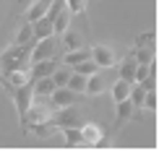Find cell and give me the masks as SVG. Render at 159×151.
I'll list each match as a JSON object with an SVG mask.
<instances>
[{"label":"cell","mask_w":159,"mask_h":151,"mask_svg":"<svg viewBox=\"0 0 159 151\" xmlns=\"http://www.w3.org/2000/svg\"><path fill=\"white\" fill-rule=\"evenodd\" d=\"M143 96H146V89H143L141 83H133V86H130V94H128L130 104H133V107H141V104H143Z\"/></svg>","instance_id":"cell-26"},{"label":"cell","mask_w":159,"mask_h":151,"mask_svg":"<svg viewBox=\"0 0 159 151\" xmlns=\"http://www.w3.org/2000/svg\"><path fill=\"white\" fill-rule=\"evenodd\" d=\"M73 70H76V73H81V76H94V73H99L102 68H99L91 57H86V60H81L78 65H73Z\"/></svg>","instance_id":"cell-23"},{"label":"cell","mask_w":159,"mask_h":151,"mask_svg":"<svg viewBox=\"0 0 159 151\" xmlns=\"http://www.w3.org/2000/svg\"><path fill=\"white\" fill-rule=\"evenodd\" d=\"M50 125L52 128H70V125H81V109L76 104L60 107L57 112L50 115Z\"/></svg>","instance_id":"cell-1"},{"label":"cell","mask_w":159,"mask_h":151,"mask_svg":"<svg viewBox=\"0 0 159 151\" xmlns=\"http://www.w3.org/2000/svg\"><path fill=\"white\" fill-rule=\"evenodd\" d=\"M57 68L55 57H47V60H34L31 63V70H29V78L31 81H37V78H47L52 76V70Z\"/></svg>","instance_id":"cell-9"},{"label":"cell","mask_w":159,"mask_h":151,"mask_svg":"<svg viewBox=\"0 0 159 151\" xmlns=\"http://www.w3.org/2000/svg\"><path fill=\"white\" fill-rule=\"evenodd\" d=\"M141 86L146 89V91H157V76H151V73H149V76L141 81Z\"/></svg>","instance_id":"cell-30"},{"label":"cell","mask_w":159,"mask_h":151,"mask_svg":"<svg viewBox=\"0 0 159 151\" xmlns=\"http://www.w3.org/2000/svg\"><path fill=\"white\" fill-rule=\"evenodd\" d=\"M68 26H70V13H68V11H65V5H63V8H60V11H57V16H55V18H52V31H55V34H57V37H60V34H63V31H65V29H68Z\"/></svg>","instance_id":"cell-18"},{"label":"cell","mask_w":159,"mask_h":151,"mask_svg":"<svg viewBox=\"0 0 159 151\" xmlns=\"http://www.w3.org/2000/svg\"><path fill=\"white\" fill-rule=\"evenodd\" d=\"M50 5H52V0H34V3L26 8V18H29V21H37V18H42L44 13H47Z\"/></svg>","instance_id":"cell-15"},{"label":"cell","mask_w":159,"mask_h":151,"mask_svg":"<svg viewBox=\"0 0 159 151\" xmlns=\"http://www.w3.org/2000/svg\"><path fill=\"white\" fill-rule=\"evenodd\" d=\"M31 39H34V31H31V21H29V24H24L21 29H18V34H16V47H29Z\"/></svg>","instance_id":"cell-22"},{"label":"cell","mask_w":159,"mask_h":151,"mask_svg":"<svg viewBox=\"0 0 159 151\" xmlns=\"http://www.w3.org/2000/svg\"><path fill=\"white\" fill-rule=\"evenodd\" d=\"M55 52H57V39H55V34H50V37L37 39V44L29 50V60L31 63L34 60H47V57H55Z\"/></svg>","instance_id":"cell-2"},{"label":"cell","mask_w":159,"mask_h":151,"mask_svg":"<svg viewBox=\"0 0 159 151\" xmlns=\"http://www.w3.org/2000/svg\"><path fill=\"white\" fill-rule=\"evenodd\" d=\"M81 128V141H84V146H104V130L97 125V122H84V125H78Z\"/></svg>","instance_id":"cell-5"},{"label":"cell","mask_w":159,"mask_h":151,"mask_svg":"<svg viewBox=\"0 0 159 151\" xmlns=\"http://www.w3.org/2000/svg\"><path fill=\"white\" fill-rule=\"evenodd\" d=\"M50 115H52V107H50V104H44V102H31L29 109H26V115H24V128H29V122H31V125H37V122H47Z\"/></svg>","instance_id":"cell-4"},{"label":"cell","mask_w":159,"mask_h":151,"mask_svg":"<svg viewBox=\"0 0 159 151\" xmlns=\"http://www.w3.org/2000/svg\"><path fill=\"white\" fill-rule=\"evenodd\" d=\"M154 44H136V50H133V60L136 63H151L154 60Z\"/></svg>","instance_id":"cell-19"},{"label":"cell","mask_w":159,"mask_h":151,"mask_svg":"<svg viewBox=\"0 0 159 151\" xmlns=\"http://www.w3.org/2000/svg\"><path fill=\"white\" fill-rule=\"evenodd\" d=\"M47 99L52 102V109H60V107H68V104H73V102H76V94H73L68 86H55V91H52Z\"/></svg>","instance_id":"cell-8"},{"label":"cell","mask_w":159,"mask_h":151,"mask_svg":"<svg viewBox=\"0 0 159 151\" xmlns=\"http://www.w3.org/2000/svg\"><path fill=\"white\" fill-rule=\"evenodd\" d=\"M65 86L73 91V94H81L84 86H86V76H81V73H76V70H73V73L68 76V81H65Z\"/></svg>","instance_id":"cell-24"},{"label":"cell","mask_w":159,"mask_h":151,"mask_svg":"<svg viewBox=\"0 0 159 151\" xmlns=\"http://www.w3.org/2000/svg\"><path fill=\"white\" fill-rule=\"evenodd\" d=\"M107 89V81H104L99 73L94 76H86V86H84V94H89V96H97V94H102V91Z\"/></svg>","instance_id":"cell-12"},{"label":"cell","mask_w":159,"mask_h":151,"mask_svg":"<svg viewBox=\"0 0 159 151\" xmlns=\"http://www.w3.org/2000/svg\"><path fill=\"white\" fill-rule=\"evenodd\" d=\"M31 31H34V39H42V37L55 34V31H52V18L42 16V18H37V21H31Z\"/></svg>","instance_id":"cell-14"},{"label":"cell","mask_w":159,"mask_h":151,"mask_svg":"<svg viewBox=\"0 0 159 151\" xmlns=\"http://www.w3.org/2000/svg\"><path fill=\"white\" fill-rule=\"evenodd\" d=\"M5 86L8 89H16V86H24L26 81H31L29 78V68H16V70H5Z\"/></svg>","instance_id":"cell-10"},{"label":"cell","mask_w":159,"mask_h":151,"mask_svg":"<svg viewBox=\"0 0 159 151\" xmlns=\"http://www.w3.org/2000/svg\"><path fill=\"white\" fill-rule=\"evenodd\" d=\"M117 104V125H123V122H128L130 117H133V104H130V99H123V102H115Z\"/></svg>","instance_id":"cell-21"},{"label":"cell","mask_w":159,"mask_h":151,"mask_svg":"<svg viewBox=\"0 0 159 151\" xmlns=\"http://www.w3.org/2000/svg\"><path fill=\"white\" fill-rule=\"evenodd\" d=\"M60 37H63L60 42H63V47H65V50H81V47H84V37L78 34V31H73L70 26L63 31Z\"/></svg>","instance_id":"cell-13"},{"label":"cell","mask_w":159,"mask_h":151,"mask_svg":"<svg viewBox=\"0 0 159 151\" xmlns=\"http://www.w3.org/2000/svg\"><path fill=\"white\" fill-rule=\"evenodd\" d=\"M68 76H70V70L68 68H55L52 70V81H55V86H65V81H68Z\"/></svg>","instance_id":"cell-28"},{"label":"cell","mask_w":159,"mask_h":151,"mask_svg":"<svg viewBox=\"0 0 159 151\" xmlns=\"http://www.w3.org/2000/svg\"><path fill=\"white\" fill-rule=\"evenodd\" d=\"M130 86L133 83L130 81H115L112 83V89H110V94H112V102H123V99H128V94H130Z\"/></svg>","instance_id":"cell-17"},{"label":"cell","mask_w":159,"mask_h":151,"mask_svg":"<svg viewBox=\"0 0 159 151\" xmlns=\"http://www.w3.org/2000/svg\"><path fill=\"white\" fill-rule=\"evenodd\" d=\"M133 73H136V60H133V55H130V57H125L123 65H120V78L133 83Z\"/></svg>","instance_id":"cell-25"},{"label":"cell","mask_w":159,"mask_h":151,"mask_svg":"<svg viewBox=\"0 0 159 151\" xmlns=\"http://www.w3.org/2000/svg\"><path fill=\"white\" fill-rule=\"evenodd\" d=\"M141 107H146L149 112H157V107H159V96H157V91H146V96H143V104Z\"/></svg>","instance_id":"cell-29"},{"label":"cell","mask_w":159,"mask_h":151,"mask_svg":"<svg viewBox=\"0 0 159 151\" xmlns=\"http://www.w3.org/2000/svg\"><path fill=\"white\" fill-rule=\"evenodd\" d=\"M13 94V102H16V109H18V120L24 122V115L29 109L31 99H34V91H31V81H26L24 86H16V89H8Z\"/></svg>","instance_id":"cell-3"},{"label":"cell","mask_w":159,"mask_h":151,"mask_svg":"<svg viewBox=\"0 0 159 151\" xmlns=\"http://www.w3.org/2000/svg\"><path fill=\"white\" fill-rule=\"evenodd\" d=\"M89 55H91V60H94L99 68H112L115 65V50L107 47V44H94V47L89 50Z\"/></svg>","instance_id":"cell-7"},{"label":"cell","mask_w":159,"mask_h":151,"mask_svg":"<svg viewBox=\"0 0 159 151\" xmlns=\"http://www.w3.org/2000/svg\"><path fill=\"white\" fill-rule=\"evenodd\" d=\"M60 130H63V141H65V146H84V141H81V128H78V125L60 128Z\"/></svg>","instance_id":"cell-20"},{"label":"cell","mask_w":159,"mask_h":151,"mask_svg":"<svg viewBox=\"0 0 159 151\" xmlns=\"http://www.w3.org/2000/svg\"><path fill=\"white\" fill-rule=\"evenodd\" d=\"M65 11L70 13V16H76V13H84L86 11V0H63Z\"/></svg>","instance_id":"cell-27"},{"label":"cell","mask_w":159,"mask_h":151,"mask_svg":"<svg viewBox=\"0 0 159 151\" xmlns=\"http://www.w3.org/2000/svg\"><path fill=\"white\" fill-rule=\"evenodd\" d=\"M31 91H34V99H44V96H50L52 91H55V81L47 76V78H37V81H31Z\"/></svg>","instance_id":"cell-11"},{"label":"cell","mask_w":159,"mask_h":151,"mask_svg":"<svg viewBox=\"0 0 159 151\" xmlns=\"http://www.w3.org/2000/svg\"><path fill=\"white\" fill-rule=\"evenodd\" d=\"M26 60H29V52L24 47H13L11 52H5V55L0 57V65H3L5 70H16V68H26Z\"/></svg>","instance_id":"cell-6"},{"label":"cell","mask_w":159,"mask_h":151,"mask_svg":"<svg viewBox=\"0 0 159 151\" xmlns=\"http://www.w3.org/2000/svg\"><path fill=\"white\" fill-rule=\"evenodd\" d=\"M86 57H91V55H89V50L81 47V50H68V52H65V55L60 57V60H63L65 68H70V65H78L81 60H86Z\"/></svg>","instance_id":"cell-16"}]
</instances>
